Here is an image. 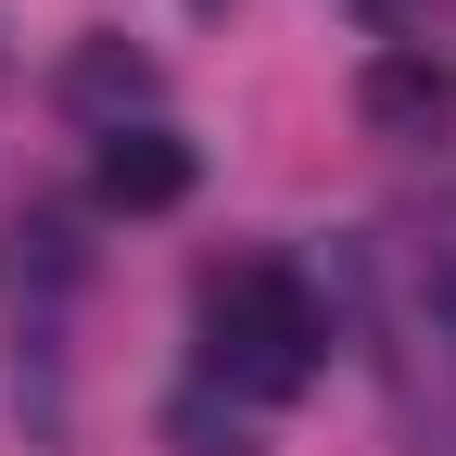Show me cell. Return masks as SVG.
<instances>
[{"mask_svg":"<svg viewBox=\"0 0 456 456\" xmlns=\"http://www.w3.org/2000/svg\"><path fill=\"white\" fill-rule=\"evenodd\" d=\"M89 178H102V203H114V216H178L203 165H191V140H178V127H152V114H140V127H102V165H89Z\"/></svg>","mask_w":456,"mask_h":456,"instance_id":"obj_2","label":"cell"},{"mask_svg":"<svg viewBox=\"0 0 456 456\" xmlns=\"http://www.w3.org/2000/svg\"><path fill=\"white\" fill-rule=\"evenodd\" d=\"M368 13H406V0H368Z\"/></svg>","mask_w":456,"mask_h":456,"instance_id":"obj_6","label":"cell"},{"mask_svg":"<svg viewBox=\"0 0 456 456\" xmlns=\"http://www.w3.org/2000/svg\"><path fill=\"white\" fill-rule=\"evenodd\" d=\"M444 330H456V279H444Z\"/></svg>","mask_w":456,"mask_h":456,"instance_id":"obj_5","label":"cell"},{"mask_svg":"<svg viewBox=\"0 0 456 456\" xmlns=\"http://www.w3.org/2000/svg\"><path fill=\"white\" fill-rule=\"evenodd\" d=\"M330 355V317L292 266H216L203 279V368L228 393H254V406H292Z\"/></svg>","mask_w":456,"mask_h":456,"instance_id":"obj_1","label":"cell"},{"mask_svg":"<svg viewBox=\"0 0 456 456\" xmlns=\"http://www.w3.org/2000/svg\"><path fill=\"white\" fill-rule=\"evenodd\" d=\"M64 102H77V114H114V127H127V114L152 102V51H127V38H89L77 64H64Z\"/></svg>","mask_w":456,"mask_h":456,"instance_id":"obj_4","label":"cell"},{"mask_svg":"<svg viewBox=\"0 0 456 456\" xmlns=\"http://www.w3.org/2000/svg\"><path fill=\"white\" fill-rule=\"evenodd\" d=\"M355 114L380 140H431L444 114H456V77L431 64V51H368V77H355Z\"/></svg>","mask_w":456,"mask_h":456,"instance_id":"obj_3","label":"cell"}]
</instances>
